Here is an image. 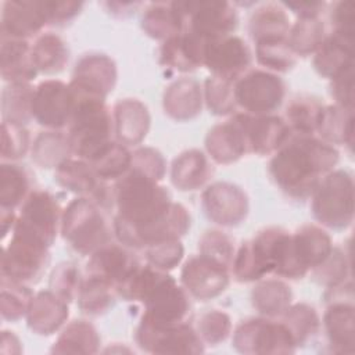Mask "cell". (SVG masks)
I'll list each match as a JSON object with an SVG mask.
<instances>
[{
    "label": "cell",
    "instance_id": "6da1fadb",
    "mask_svg": "<svg viewBox=\"0 0 355 355\" xmlns=\"http://www.w3.org/2000/svg\"><path fill=\"white\" fill-rule=\"evenodd\" d=\"M114 208L112 233L116 241L130 250L182 239L191 226L187 208L172 200L161 182L129 169L112 183Z\"/></svg>",
    "mask_w": 355,
    "mask_h": 355
},
{
    "label": "cell",
    "instance_id": "7a4b0ae2",
    "mask_svg": "<svg viewBox=\"0 0 355 355\" xmlns=\"http://www.w3.org/2000/svg\"><path fill=\"white\" fill-rule=\"evenodd\" d=\"M338 161V148L318 136L291 135L272 154L268 172L282 193L304 201L312 196L320 180L336 169Z\"/></svg>",
    "mask_w": 355,
    "mask_h": 355
},
{
    "label": "cell",
    "instance_id": "3957f363",
    "mask_svg": "<svg viewBox=\"0 0 355 355\" xmlns=\"http://www.w3.org/2000/svg\"><path fill=\"white\" fill-rule=\"evenodd\" d=\"M116 295L125 301L140 302L143 318L161 324L189 322L191 297L178 280L154 266H140L116 288Z\"/></svg>",
    "mask_w": 355,
    "mask_h": 355
},
{
    "label": "cell",
    "instance_id": "277c9868",
    "mask_svg": "<svg viewBox=\"0 0 355 355\" xmlns=\"http://www.w3.org/2000/svg\"><path fill=\"white\" fill-rule=\"evenodd\" d=\"M67 129L73 157L86 162L115 141L112 111L105 100L75 94V110Z\"/></svg>",
    "mask_w": 355,
    "mask_h": 355
},
{
    "label": "cell",
    "instance_id": "5b68a950",
    "mask_svg": "<svg viewBox=\"0 0 355 355\" xmlns=\"http://www.w3.org/2000/svg\"><path fill=\"white\" fill-rule=\"evenodd\" d=\"M104 212L87 197H76L62 209L60 233L79 255L89 257L111 241L112 226L110 227Z\"/></svg>",
    "mask_w": 355,
    "mask_h": 355
},
{
    "label": "cell",
    "instance_id": "8992f818",
    "mask_svg": "<svg viewBox=\"0 0 355 355\" xmlns=\"http://www.w3.org/2000/svg\"><path fill=\"white\" fill-rule=\"evenodd\" d=\"M354 176L347 169H333L318 184L311 198V211L318 225L343 230L354 220Z\"/></svg>",
    "mask_w": 355,
    "mask_h": 355
},
{
    "label": "cell",
    "instance_id": "52a82bcc",
    "mask_svg": "<svg viewBox=\"0 0 355 355\" xmlns=\"http://www.w3.org/2000/svg\"><path fill=\"white\" fill-rule=\"evenodd\" d=\"M233 348L244 355H290L298 348L280 319L252 316L232 331Z\"/></svg>",
    "mask_w": 355,
    "mask_h": 355
},
{
    "label": "cell",
    "instance_id": "ba28073f",
    "mask_svg": "<svg viewBox=\"0 0 355 355\" xmlns=\"http://www.w3.org/2000/svg\"><path fill=\"white\" fill-rule=\"evenodd\" d=\"M135 341L141 351L148 354L186 355L205 351V344L190 322L161 324L141 316L135 330Z\"/></svg>",
    "mask_w": 355,
    "mask_h": 355
},
{
    "label": "cell",
    "instance_id": "9c48e42d",
    "mask_svg": "<svg viewBox=\"0 0 355 355\" xmlns=\"http://www.w3.org/2000/svg\"><path fill=\"white\" fill-rule=\"evenodd\" d=\"M286 82L262 68L248 69L234 82V97L241 112L252 115L275 114L286 98Z\"/></svg>",
    "mask_w": 355,
    "mask_h": 355
},
{
    "label": "cell",
    "instance_id": "30bf717a",
    "mask_svg": "<svg viewBox=\"0 0 355 355\" xmlns=\"http://www.w3.org/2000/svg\"><path fill=\"white\" fill-rule=\"evenodd\" d=\"M18 209L12 232L33 237L51 247L60 233L64 209L57 197L49 190L35 189Z\"/></svg>",
    "mask_w": 355,
    "mask_h": 355
},
{
    "label": "cell",
    "instance_id": "8fae6325",
    "mask_svg": "<svg viewBox=\"0 0 355 355\" xmlns=\"http://www.w3.org/2000/svg\"><path fill=\"white\" fill-rule=\"evenodd\" d=\"M50 263V247L44 243L12 232L3 248L1 276L25 283H37Z\"/></svg>",
    "mask_w": 355,
    "mask_h": 355
},
{
    "label": "cell",
    "instance_id": "7c38bea8",
    "mask_svg": "<svg viewBox=\"0 0 355 355\" xmlns=\"http://www.w3.org/2000/svg\"><path fill=\"white\" fill-rule=\"evenodd\" d=\"M184 15V31L205 40L233 35L239 26V14L229 1L189 0L178 1Z\"/></svg>",
    "mask_w": 355,
    "mask_h": 355
},
{
    "label": "cell",
    "instance_id": "4fadbf2b",
    "mask_svg": "<svg viewBox=\"0 0 355 355\" xmlns=\"http://www.w3.org/2000/svg\"><path fill=\"white\" fill-rule=\"evenodd\" d=\"M75 110V94L68 82L44 79L35 86L32 100L33 119L44 129L64 130Z\"/></svg>",
    "mask_w": 355,
    "mask_h": 355
},
{
    "label": "cell",
    "instance_id": "5bb4252c",
    "mask_svg": "<svg viewBox=\"0 0 355 355\" xmlns=\"http://www.w3.org/2000/svg\"><path fill=\"white\" fill-rule=\"evenodd\" d=\"M205 216L220 227L240 226L248 216L250 200L245 190L232 182H214L201 193Z\"/></svg>",
    "mask_w": 355,
    "mask_h": 355
},
{
    "label": "cell",
    "instance_id": "9a60e30c",
    "mask_svg": "<svg viewBox=\"0 0 355 355\" xmlns=\"http://www.w3.org/2000/svg\"><path fill=\"white\" fill-rule=\"evenodd\" d=\"M118 80V68L114 58L105 53L90 51L75 64L68 82L78 96L107 100Z\"/></svg>",
    "mask_w": 355,
    "mask_h": 355
},
{
    "label": "cell",
    "instance_id": "2e32d148",
    "mask_svg": "<svg viewBox=\"0 0 355 355\" xmlns=\"http://www.w3.org/2000/svg\"><path fill=\"white\" fill-rule=\"evenodd\" d=\"M57 184L78 197H87L103 211L114 208V189L108 182L101 180L89 162L71 157L54 169Z\"/></svg>",
    "mask_w": 355,
    "mask_h": 355
},
{
    "label": "cell",
    "instance_id": "e0dca14e",
    "mask_svg": "<svg viewBox=\"0 0 355 355\" xmlns=\"http://www.w3.org/2000/svg\"><path fill=\"white\" fill-rule=\"evenodd\" d=\"M230 269L202 257H189L180 269V284L197 301H209L226 291L230 284Z\"/></svg>",
    "mask_w": 355,
    "mask_h": 355
},
{
    "label": "cell",
    "instance_id": "ac0fdd59",
    "mask_svg": "<svg viewBox=\"0 0 355 355\" xmlns=\"http://www.w3.org/2000/svg\"><path fill=\"white\" fill-rule=\"evenodd\" d=\"M252 64V51L248 43L237 36L227 35L207 40L204 67L214 76L236 82Z\"/></svg>",
    "mask_w": 355,
    "mask_h": 355
},
{
    "label": "cell",
    "instance_id": "d6986e66",
    "mask_svg": "<svg viewBox=\"0 0 355 355\" xmlns=\"http://www.w3.org/2000/svg\"><path fill=\"white\" fill-rule=\"evenodd\" d=\"M49 25L44 0H7L1 4V37L35 39Z\"/></svg>",
    "mask_w": 355,
    "mask_h": 355
},
{
    "label": "cell",
    "instance_id": "ffe728a7",
    "mask_svg": "<svg viewBox=\"0 0 355 355\" xmlns=\"http://www.w3.org/2000/svg\"><path fill=\"white\" fill-rule=\"evenodd\" d=\"M236 116L243 129L248 154L272 155L291 136L284 118L276 114L252 115L240 111Z\"/></svg>",
    "mask_w": 355,
    "mask_h": 355
},
{
    "label": "cell",
    "instance_id": "44dd1931",
    "mask_svg": "<svg viewBox=\"0 0 355 355\" xmlns=\"http://www.w3.org/2000/svg\"><path fill=\"white\" fill-rule=\"evenodd\" d=\"M133 250L119 241H110L92 255L85 266V275L101 279L116 288L140 266Z\"/></svg>",
    "mask_w": 355,
    "mask_h": 355
},
{
    "label": "cell",
    "instance_id": "7402d4cb",
    "mask_svg": "<svg viewBox=\"0 0 355 355\" xmlns=\"http://www.w3.org/2000/svg\"><path fill=\"white\" fill-rule=\"evenodd\" d=\"M111 111L115 140L129 148L139 147L147 137L151 126L148 107L139 98L125 97L118 100Z\"/></svg>",
    "mask_w": 355,
    "mask_h": 355
},
{
    "label": "cell",
    "instance_id": "603a6c76",
    "mask_svg": "<svg viewBox=\"0 0 355 355\" xmlns=\"http://www.w3.org/2000/svg\"><path fill=\"white\" fill-rule=\"evenodd\" d=\"M69 302L50 288L35 293L25 316L29 330L37 336H53L68 323Z\"/></svg>",
    "mask_w": 355,
    "mask_h": 355
},
{
    "label": "cell",
    "instance_id": "cb8c5ba5",
    "mask_svg": "<svg viewBox=\"0 0 355 355\" xmlns=\"http://www.w3.org/2000/svg\"><path fill=\"white\" fill-rule=\"evenodd\" d=\"M207 40L189 32L182 33L161 43L158 62L168 69L182 73L193 72L204 67V51Z\"/></svg>",
    "mask_w": 355,
    "mask_h": 355
},
{
    "label": "cell",
    "instance_id": "d4e9b609",
    "mask_svg": "<svg viewBox=\"0 0 355 355\" xmlns=\"http://www.w3.org/2000/svg\"><path fill=\"white\" fill-rule=\"evenodd\" d=\"M205 151L215 164L220 165L234 164L248 154L245 137L236 114L208 130Z\"/></svg>",
    "mask_w": 355,
    "mask_h": 355
},
{
    "label": "cell",
    "instance_id": "484cf974",
    "mask_svg": "<svg viewBox=\"0 0 355 355\" xmlns=\"http://www.w3.org/2000/svg\"><path fill=\"white\" fill-rule=\"evenodd\" d=\"M204 107L202 85L189 76L179 78L165 87L162 96L164 112L176 122L197 118Z\"/></svg>",
    "mask_w": 355,
    "mask_h": 355
},
{
    "label": "cell",
    "instance_id": "4316f807",
    "mask_svg": "<svg viewBox=\"0 0 355 355\" xmlns=\"http://www.w3.org/2000/svg\"><path fill=\"white\" fill-rule=\"evenodd\" d=\"M354 304L349 300L327 302L322 326L331 352L354 354L355 318Z\"/></svg>",
    "mask_w": 355,
    "mask_h": 355
},
{
    "label": "cell",
    "instance_id": "83f0119b",
    "mask_svg": "<svg viewBox=\"0 0 355 355\" xmlns=\"http://www.w3.org/2000/svg\"><path fill=\"white\" fill-rule=\"evenodd\" d=\"M293 251L301 269L308 275L318 268L333 251L329 232L315 223H305L291 233Z\"/></svg>",
    "mask_w": 355,
    "mask_h": 355
},
{
    "label": "cell",
    "instance_id": "f1b7e54d",
    "mask_svg": "<svg viewBox=\"0 0 355 355\" xmlns=\"http://www.w3.org/2000/svg\"><path fill=\"white\" fill-rule=\"evenodd\" d=\"M212 173L214 168L209 162V157L198 148L182 151L173 158L169 168L171 183L180 191L204 189Z\"/></svg>",
    "mask_w": 355,
    "mask_h": 355
},
{
    "label": "cell",
    "instance_id": "f546056e",
    "mask_svg": "<svg viewBox=\"0 0 355 355\" xmlns=\"http://www.w3.org/2000/svg\"><path fill=\"white\" fill-rule=\"evenodd\" d=\"M0 73L7 83H31L39 75L32 61L29 40L0 39Z\"/></svg>",
    "mask_w": 355,
    "mask_h": 355
},
{
    "label": "cell",
    "instance_id": "4dcf8cb0",
    "mask_svg": "<svg viewBox=\"0 0 355 355\" xmlns=\"http://www.w3.org/2000/svg\"><path fill=\"white\" fill-rule=\"evenodd\" d=\"M140 25L148 37L162 43L184 31V15L178 1L150 3L144 6Z\"/></svg>",
    "mask_w": 355,
    "mask_h": 355
},
{
    "label": "cell",
    "instance_id": "1f68e13d",
    "mask_svg": "<svg viewBox=\"0 0 355 355\" xmlns=\"http://www.w3.org/2000/svg\"><path fill=\"white\" fill-rule=\"evenodd\" d=\"M291 22L280 3H262L254 8L248 19V33L254 43L287 39Z\"/></svg>",
    "mask_w": 355,
    "mask_h": 355
},
{
    "label": "cell",
    "instance_id": "d6a6232c",
    "mask_svg": "<svg viewBox=\"0 0 355 355\" xmlns=\"http://www.w3.org/2000/svg\"><path fill=\"white\" fill-rule=\"evenodd\" d=\"M354 44L355 40H349L329 32L322 46L313 54L312 64L318 75L331 80L348 68L355 67Z\"/></svg>",
    "mask_w": 355,
    "mask_h": 355
},
{
    "label": "cell",
    "instance_id": "836d02e7",
    "mask_svg": "<svg viewBox=\"0 0 355 355\" xmlns=\"http://www.w3.org/2000/svg\"><path fill=\"white\" fill-rule=\"evenodd\" d=\"M254 309L265 318L279 319L293 304V291L284 279L263 277L251 290Z\"/></svg>",
    "mask_w": 355,
    "mask_h": 355
},
{
    "label": "cell",
    "instance_id": "e575fe53",
    "mask_svg": "<svg viewBox=\"0 0 355 355\" xmlns=\"http://www.w3.org/2000/svg\"><path fill=\"white\" fill-rule=\"evenodd\" d=\"M101 337L93 323L85 319L68 322L53 343L51 354H97Z\"/></svg>",
    "mask_w": 355,
    "mask_h": 355
},
{
    "label": "cell",
    "instance_id": "d590c367",
    "mask_svg": "<svg viewBox=\"0 0 355 355\" xmlns=\"http://www.w3.org/2000/svg\"><path fill=\"white\" fill-rule=\"evenodd\" d=\"M31 55L39 73L54 75L69 61L68 43L54 32H43L31 42Z\"/></svg>",
    "mask_w": 355,
    "mask_h": 355
},
{
    "label": "cell",
    "instance_id": "8d00e7d4",
    "mask_svg": "<svg viewBox=\"0 0 355 355\" xmlns=\"http://www.w3.org/2000/svg\"><path fill=\"white\" fill-rule=\"evenodd\" d=\"M316 136L323 141L338 147L344 146L352 153L354 147V110L337 104L324 105Z\"/></svg>",
    "mask_w": 355,
    "mask_h": 355
},
{
    "label": "cell",
    "instance_id": "74e56055",
    "mask_svg": "<svg viewBox=\"0 0 355 355\" xmlns=\"http://www.w3.org/2000/svg\"><path fill=\"white\" fill-rule=\"evenodd\" d=\"M73 157L69 136L64 130L44 129L32 141L31 158L44 169H55L62 161Z\"/></svg>",
    "mask_w": 355,
    "mask_h": 355
},
{
    "label": "cell",
    "instance_id": "f35d334b",
    "mask_svg": "<svg viewBox=\"0 0 355 355\" xmlns=\"http://www.w3.org/2000/svg\"><path fill=\"white\" fill-rule=\"evenodd\" d=\"M318 97L311 94H300L290 100L286 107L284 121L295 136H316V130L324 110Z\"/></svg>",
    "mask_w": 355,
    "mask_h": 355
},
{
    "label": "cell",
    "instance_id": "ab89813d",
    "mask_svg": "<svg viewBox=\"0 0 355 355\" xmlns=\"http://www.w3.org/2000/svg\"><path fill=\"white\" fill-rule=\"evenodd\" d=\"M29 172L17 162L1 161L0 165V208H19L31 194Z\"/></svg>",
    "mask_w": 355,
    "mask_h": 355
},
{
    "label": "cell",
    "instance_id": "60d3db41",
    "mask_svg": "<svg viewBox=\"0 0 355 355\" xmlns=\"http://www.w3.org/2000/svg\"><path fill=\"white\" fill-rule=\"evenodd\" d=\"M279 319L288 329L297 348L306 345L322 326L318 311L306 302H293Z\"/></svg>",
    "mask_w": 355,
    "mask_h": 355
},
{
    "label": "cell",
    "instance_id": "b9f144b4",
    "mask_svg": "<svg viewBox=\"0 0 355 355\" xmlns=\"http://www.w3.org/2000/svg\"><path fill=\"white\" fill-rule=\"evenodd\" d=\"M327 33L322 18H297L290 26L287 43L297 57L313 55L327 37Z\"/></svg>",
    "mask_w": 355,
    "mask_h": 355
},
{
    "label": "cell",
    "instance_id": "7bdbcfd3",
    "mask_svg": "<svg viewBox=\"0 0 355 355\" xmlns=\"http://www.w3.org/2000/svg\"><path fill=\"white\" fill-rule=\"evenodd\" d=\"M35 86L32 83H7L1 92V118L6 122L24 125L33 119L32 100Z\"/></svg>",
    "mask_w": 355,
    "mask_h": 355
},
{
    "label": "cell",
    "instance_id": "ee69618b",
    "mask_svg": "<svg viewBox=\"0 0 355 355\" xmlns=\"http://www.w3.org/2000/svg\"><path fill=\"white\" fill-rule=\"evenodd\" d=\"M116 297V291L110 283L85 275L76 297V304L82 313L87 316H100L114 306Z\"/></svg>",
    "mask_w": 355,
    "mask_h": 355
},
{
    "label": "cell",
    "instance_id": "f6af8a7d",
    "mask_svg": "<svg viewBox=\"0 0 355 355\" xmlns=\"http://www.w3.org/2000/svg\"><path fill=\"white\" fill-rule=\"evenodd\" d=\"M35 293L29 284L1 276L0 282V312L8 322L25 319Z\"/></svg>",
    "mask_w": 355,
    "mask_h": 355
},
{
    "label": "cell",
    "instance_id": "bcb514c9",
    "mask_svg": "<svg viewBox=\"0 0 355 355\" xmlns=\"http://www.w3.org/2000/svg\"><path fill=\"white\" fill-rule=\"evenodd\" d=\"M204 105L216 116H232L237 112L234 82L209 75L202 83Z\"/></svg>",
    "mask_w": 355,
    "mask_h": 355
},
{
    "label": "cell",
    "instance_id": "7dc6e473",
    "mask_svg": "<svg viewBox=\"0 0 355 355\" xmlns=\"http://www.w3.org/2000/svg\"><path fill=\"white\" fill-rule=\"evenodd\" d=\"M130 162L132 150L115 140L89 164L101 180L114 183L129 171Z\"/></svg>",
    "mask_w": 355,
    "mask_h": 355
},
{
    "label": "cell",
    "instance_id": "c3c4849f",
    "mask_svg": "<svg viewBox=\"0 0 355 355\" xmlns=\"http://www.w3.org/2000/svg\"><path fill=\"white\" fill-rule=\"evenodd\" d=\"M255 60L273 73H286L297 64V55L291 51L287 39L255 43Z\"/></svg>",
    "mask_w": 355,
    "mask_h": 355
},
{
    "label": "cell",
    "instance_id": "681fc988",
    "mask_svg": "<svg viewBox=\"0 0 355 355\" xmlns=\"http://www.w3.org/2000/svg\"><path fill=\"white\" fill-rule=\"evenodd\" d=\"M311 275L319 284H323L326 288L351 280L352 273L349 250L343 247H333L330 255L318 268H315Z\"/></svg>",
    "mask_w": 355,
    "mask_h": 355
},
{
    "label": "cell",
    "instance_id": "f907efd6",
    "mask_svg": "<svg viewBox=\"0 0 355 355\" xmlns=\"http://www.w3.org/2000/svg\"><path fill=\"white\" fill-rule=\"evenodd\" d=\"M198 254L207 257L227 269L232 268L236 254L234 239L219 229H208L198 239Z\"/></svg>",
    "mask_w": 355,
    "mask_h": 355
},
{
    "label": "cell",
    "instance_id": "816d5d0a",
    "mask_svg": "<svg viewBox=\"0 0 355 355\" xmlns=\"http://www.w3.org/2000/svg\"><path fill=\"white\" fill-rule=\"evenodd\" d=\"M194 327L205 345L215 347L232 336L233 322L227 312L222 309H209L200 315Z\"/></svg>",
    "mask_w": 355,
    "mask_h": 355
},
{
    "label": "cell",
    "instance_id": "f5cc1de1",
    "mask_svg": "<svg viewBox=\"0 0 355 355\" xmlns=\"http://www.w3.org/2000/svg\"><path fill=\"white\" fill-rule=\"evenodd\" d=\"M83 277L73 262L64 261L53 268L49 277V288L67 302H72L78 297Z\"/></svg>",
    "mask_w": 355,
    "mask_h": 355
},
{
    "label": "cell",
    "instance_id": "db71d44e",
    "mask_svg": "<svg viewBox=\"0 0 355 355\" xmlns=\"http://www.w3.org/2000/svg\"><path fill=\"white\" fill-rule=\"evenodd\" d=\"M143 254L148 265L164 272H171L183 262L184 245L180 239L165 240L146 247Z\"/></svg>",
    "mask_w": 355,
    "mask_h": 355
},
{
    "label": "cell",
    "instance_id": "11a10c76",
    "mask_svg": "<svg viewBox=\"0 0 355 355\" xmlns=\"http://www.w3.org/2000/svg\"><path fill=\"white\" fill-rule=\"evenodd\" d=\"M32 141L26 126L1 122V161L17 162L31 153Z\"/></svg>",
    "mask_w": 355,
    "mask_h": 355
},
{
    "label": "cell",
    "instance_id": "9f6ffc18",
    "mask_svg": "<svg viewBox=\"0 0 355 355\" xmlns=\"http://www.w3.org/2000/svg\"><path fill=\"white\" fill-rule=\"evenodd\" d=\"M129 169L143 173L157 182H162L166 175V161L159 150L148 146H139L132 150Z\"/></svg>",
    "mask_w": 355,
    "mask_h": 355
},
{
    "label": "cell",
    "instance_id": "6f0895ef",
    "mask_svg": "<svg viewBox=\"0 0 355 355\" xmlns=\"http://www.w3.org/2000/svg\"><path fill=\"white\" fill-rule=\"evenodd\" d=\"M330 33L355 40V4L352 1H336L329 11Z\"/></svg>",
    "mask_w": 355,
    "mask_h": 355
},
{
    "label": "cell",
    "instance_id": "680465c9",
    "mask_svg": "<svg viewBox=\"0 0 355 355\" xmlns=\"http://www.w3.org/2000/svg\"><path fill=\"white\" fill-rule=\"evenodd\" d=\"M82 1L65 0H44V7L49 18V25L62 26L75 19L83 10Z\"/></svg>",
    "mask_w": 355,
    "mask_h": 355
},
{
    "label": "cell",
    "instance_id": "91938a15",
    "mask_svg": "<svg viewBox=\"0 0 355 355\" xmlns=\"http://www.w3.org/2000/svg\"><path fill=\"white\" fill-rule=\"evenodd\" d=\"M330 96L334 104L354 110V67L330 80Z\"/></svg>",
    "mask_w": 355,
    "mask_h": 355
},
{
    "label": "cell",
    "instance_id": "94428289",
    "mask_svg": "<svg viewBox=\"0 0 355 355\" xmlns=\"http://www.w3.org/2000/svg\"><path fill=\"white\" fill-rule=\"evenodd\" d=\"M286 10L291 11L297 18H320L326 11L327 3L315 0H300V1H282Z\"/></svg>",
    "mask_w": 355,
    "mask_h": 355
},
{
    "label": "cell",
    "instance_id": "6125c7cd",
    "mask_svg": "<svg viewBox=\"0 0 355 355\" xmlns=\"http://www.w3.org/2000/svg\"><path fill=\"white\" fill-rule=\"evenodd\" d=\"M3 354H21L22 352V343L18 336L11 330L1 331V347Z\"/></svg>",
    "mask_w": 355,
    "mask_h": 355
},
{
    "label": "cell",
    "instance_id": "be15d7a7",
    "mask_svg": "<svg viewBox=\"0 0 355 355\" xmlns=\"http://www.w3.org/2000/svg\"><path fill=\"white\" fill-rule=\"evenodd\" d=\"M18 214L11 208H0V225H1V239L4 240L8 233L12 232Z\"/></svg>",
    "mask_w": 355,
    "mask_h": 355
},
{
    "label": "cell",
    "instance_id": "e7e4bbea",
    "mask_svg": "<svg viewBox=\"0 0 355 355\" xmlns=\"http://www.w3.org/2000/svg\"><path fill=\"white\" fill-rule=\"evenodd\" d=\"M105 7H108L110 14L115 17H129L137 7L141 6V3L136 1H129V3H104Z\"/></svg>",
    "mask_w": 355,
    "mask_h": 355
}]
</instances>
